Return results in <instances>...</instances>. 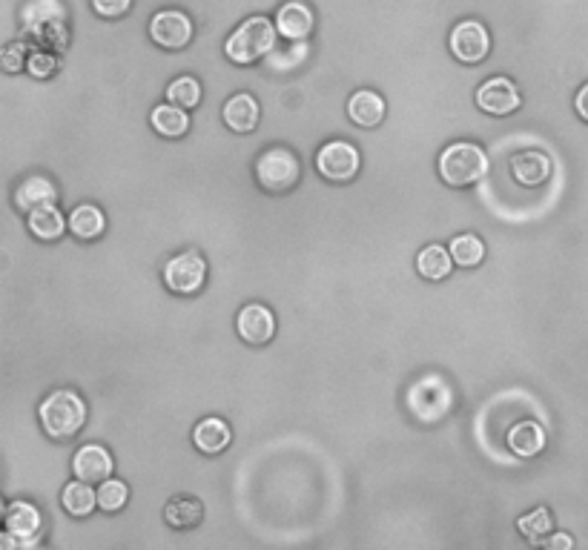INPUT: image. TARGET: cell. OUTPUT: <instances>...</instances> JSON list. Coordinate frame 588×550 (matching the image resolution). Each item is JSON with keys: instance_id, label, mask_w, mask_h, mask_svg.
<instances>
[{"instance_id": "1", "label": "cell", "mask_w": 588, "mask_h": 550, "mask_svg": "<svg viewBox=\"0 0 588 550\" xmlns=\"http://www.w3.org/2000/svg\"><path fill=\"white\" fill-rule=\"evenodd\" d=\"M23 35L38 46L64 52L69 46L66 6L61 0H29L21 12Z\"/></svg>"}, {"instance_id": "27", "label": "cell", "mask_w": 588, "mask_h": 550, "mask_svg": "<svg viewBox=\"0 0 588 550\" xmlns=\"http://www.w3.org/2000/svg\"><path fill=\"white\" fill-rule=\"evenodd\" d=\"M448 253H451V261H454L457 267L471 270V267H480L482 261H485V244H482L480 235L462 233L451 241Z\"/></svg>"}, {"instance_id": "8", "label": "cell", "mask_w": 588, "mask_h": 550, "mask_svg": "<svg viewBox=\"0 0 588 550\" xmlns=\"http://www.w3.org/2000/svg\"><path fill=\"white\" fill-rule=\"evenodd\" d=\"M207 281V261L201 253H178L164 267V284L178 296H193Z\"/></svg>"}, {"instance_id": "33", "label": "cell", "mask_w": 588, "mask_h": 550, "mask_svg": "<svg viewBox=\"0 0 588 550\" xmlns=\"http://www.w3.org/2000/svg\"><path fill=\"white\" fill-rule=\"evenodd\" d=\"M26 58H29L26 43L23 41L6 43V46L0 49V69H3V72H9V75H18V72L26 69Z\"/></svg>"}, {"instance_id": "35", "label": "cell", "mask_w": 588, "mask_h": 550, "mask_svg": "<svg viewBox=\"0 0 588 550\" xmlns=\"http://www.w3.org/2000/svg\"><path fill=\"white\" fill-rule=\"evenodd\" d=\"M545 550H571L574 548V539L566 536V533H557V536H551V539H543L540 542Z\"/></svg>"}, {"instance_id": "3", "label": "cell", "mask_w": 588, "mask_h": 550, "mask_svg": "<svg viewBox=\"0 0 588 550\" xmlns=\"http://www.w3.org/2000/svg\"><path fill=\"white\" fill-rule=\"evenodd\" d=\"M273 49H276V26L270 23V18H262V15L247 18L224 43V55L239 66L262 61L264 55H270Z\"/></svg>"}, {"instance_id": "16", "label": "cell", "mask_w": 588, "mask_h": 550, "mask_svg": "<svg viewBox=\"0 0 588 550\" xmlns=\"http://www.w3.org/2000/svg\"><path fill=\"white\" fill-rule=\"evenodd\" d=\"M511 175L523 187H540L551 178V158L545 152H537V149L520 152L511 161Z\"/></svg>"}, {"instance_id": "11", "label": "cell", "mask_w": 588, "mask_h": 550, "mask_svg": "<svg viewBox=\"0 0 588 550\" xmlns=\"http://www.w3.org/2000/svg\"><path fill=\"white\" fill-rule=\"evenodd\" d=\"M150 38L161 49H170V52L184 49L193 41V21L178 9H164V12L153 15V21H150Z\"/></svg>"}, {"instance_id": "20", "label": "cell", "mask_w": 588, "mask_h": 550, "mask_svg": "<svg viewBox=\"0 0 588 550\" xmlns=\"http://www.w3.org/2000/svg\"><path fill=\"white\" fill-rule=\"evenodd\" d=\"M58 198V190L49 178H41V175H32L26 178L21 187L15 190V207L21 212H32L35 207H46V204H55Z\"/></svg>"}, {"instance_id": "17", "label": "cell", "mask_w": 588, "mask_h": 550, "mask_svg": "<svg viewBox=\"0 0 588 550\" xmlns=\"http://www.w3.org/2000/svg\"><path fill=\"white\" fill-rule=\"evenodd\" d=\"M348 118L362 129L379 127L385 121V101H382V95L371 92V89L353 92L348 101Z\"/></svg>"}, {"instance_id": "32", "label": "cell", "mask_w": 588, "mask_h": 550, "mask_svg": "<svg viewBox=\"0 0 588 550\" xmlns=\"http://www.w3.org/2000/svg\"><path fill=\"white\" fill-rule=\"evenodd\" d=\"M26 72H29L35 81H49V78H55V72H58V58H55L52 52H46V49L29 52V58H26Z\"/></svg>"}, {"instance_id": "34", "label": "cell", "mask_w": 588, "mask_h": 550, "mask_svg": "<svg viewBox=\"0 0 588 550\" xmlns=\"http://www.w3.org/2000/svg\"><path fill=\"white\" fill-rule=\"evenodd\" d=\"M92 9H95L101 18L115 21V18H124V15L130 12L132 0H92Z\"/></svg>"}, {"instance_id": "13", "label": "cell", "mask_w": 588, "mask_h": 550, "mask_svg": "<svg viewBox=\"0 0 588 550\" xmlns=\"http://www.w3.org/2000/svg\"><path fill=\"white\" fill-rule=\"evenodd\" d=\"M236 330H239L241 341L259 347L276 336V316L264 304H247L236 318Z\"/></svg>"}, {"instance_id": "26", "label": "cell", "mask_w": 588, "mask_h": 550, "mask_svg": "<svg viewBox=\"0 0 588 550\" xmlns=\"http://www.w3.org/2000/svg\"><path fill=\"white\" fill-rule=\"evenodd\" d=\"M451 267H454L451 253H448L442 244H428L422 253L416 255V270H419L422 278H428V281H442V278H448V275H451Z\"/></svg>"}, {"instance_id": "30", "label": "cell", "mask_w": 588, "mask_h": 550, "mask_svg": "<svg viewBox=\"0 0 588 550\" xmlns=\"http://www.w3.org/2000/svg\"><path fill=\"white\" fill-rule=\"evenodd\" d=\"M517 528H520V533H523L528 542L540 545L545 536L551 533L554 522H551V513H548V508H537V510H531V513H525V516H520Z\"/></svg>"}, {"instance_id": "21", "label": "cell", "mask_w": 588, "mask_h": 550, "mask_svg": "<svg viewBox=\"0 0 588 550\" xmlns=\"http://www.w3.org/2000/svg\"><path fill=\"white\" fill-rule=\"evenodd\" d=\"M66 230L75 235V238H81V241H95V238H101L104 230H107L104 212L98 210L95 204H81V207H75L72 215H69Z\"/></svg>"}, {"instance_id": "19", "label": "cell", "mask_w": 588, "mask_h": 550, "mask_svg": "<svg viewBox=\"0 0 588 550\" xmlns=\"http://www.w3.org/2000/svg\"><path fill=\"white\" fill-rule=\"evenodd\" d=\"M230 442H233L230 424L224 422V419H216V416L201 419V422L196 424V430H193V445H196L201 453H207V456L224 453V450L230 447Z\"/></svg>"}, {"instance_id": "6", "label": "cell", "mask_w": 588, "mask_h": 550, "mask_svg": "<svg viewBox=\"0 0 588 550\" xmlns=\"http://www.w3.org/2000/svg\"><path fill=\"white\" fill-rule=\"evenodd\" d=\"M299 158L284 147H273L259 155L256 161V181L264 192L282 195L299 184Z\"/></svg>"}, {"instance_id": "18", "label": "cell", "mask_w": 588, "mask_h": 550, "mask_svg": "<svg viewBox=\"0 0 588 550\" xmlns=\"http://www.w3.org/2000/svg\"><path fill=\"white\" fill-rule=\"evenodd\" d=\"M259 118H262L259 101L253 95H247V92L233 95L224 104V124L233 129V132H239V135H247V132H253V129L259 127Z\"/></svg>"}, {"instance_id": "36", "label": "cell", "mask_w": 588, "mask_h": 550, "mask_svg": "<svg viewBox=\"0 0 588 550\" xmlns=\"http://www.w3.org/2000/svg\"><path fill=\"white\" fill-rule=\"evenodd\" d=\"M574 109H577V115H580V118L588 124V84L577 92V98H574Z\"/></svg>"}, {"instance_id": "31", "label": "cell", "mask_w": 588, "mask_h": 550, "mask_svg": "<svg viewBox=\"0 0 588 550\" xmlns=\"http://www.w3.org/2000/svg\"><path fill=\"white\" fill-rule=\"evenodd\" d=\"M127 499H130V487L124 485V482H118V479H104L101 487H98V493H95V502H98V508L107 510V513H118V510L127 505Z\"/></svg>"}, {"instance_id": "25", "label": "cell", "mask_w": 588, "mask_h": 550, "mask_svg": "<svg viewBox=\"0 0 588 550\" xmlns=\"http://www.w3.org/2000/svg\"><path fill=\"white\" fill-rule=\"evenodd\" d=\"M164 519H167V525H173L178 530L198 528L201 519H204V505L193 496H175L164 508Z\"/></svg>"}, {"instance_id": "22", "label": "cell", "mask_w": 588, "mask_h": 550, "mask_svg": "<svg viewBox=\"0 0 588 550\" xmlns=\"http://www.w3.org/2000/svg\"><path fill=\"white\" fill-rule=\"evenodd\" d=\"M508 447H511V453H517L523 459H534V456L543 453L545 430L537 422L514 424L511 433H508Z\"/></svg>"}, {"instance_id": "24", "label": "cell", "mask_w": 588, "mask_h": 550, "mask_svg": "<svg viewBox=\"0 0 588 550\" xmlns=\"http://www.w3.org/2000/svg\"><path fill=\"white\" fill-rule=\"evenodd\" d=\"M29 230H32L35 238H41V241H58L66 233L64 212L58 210L55 204L35 207V210L29 212Z\"/></svg>"}, {"instance_id": "10", "label": "cell", "mask_w": 588, "mask_h": 550, "mask_svg": "<svg viewBox=\"0 0 588 550\" xmlns=\"http://www.w3.org/2000/svg\"><path fill=\"white\" fill-rule=\"evenodd\" d=\"M520 104H523V95H520V89H517V84L511 78L497 75V78H488L477 89V106H480L482 112H488V115L505 118L511 112H517Z\"/></svg>"}, {"instance_id": "7", "label": "cell", "mask_w": 588, "mask_h": 550, "mask_svg": "<svg viewBox=\"0 0 588 550\" xmlns=\"http://www.w3.org/2000/svg\"><path fill=\"white\" fill-rule=\"evenodd\" d=\"M359 167H362V155L348 141H330L316 155V170H319L322 178L333 181V184H348V181H353Z\"/></svg>"}, {"instance_id": "15", "label": "cell", "mask_w": 588, "mask_h": 550, "mask_svg": "<svg viewBox=\"0 0 588 550\" xmlns=\"http://www.w3.org/2000/svg\"><path fill=\"white\" fill-rule=\"evenodd\" d=\"M313 12H310V6L302 3V0H290V3H284L282 9H279V15H276V35H282L287 41H305L307 35L313 32Z\"/></svg>"}, {"instance_id": "23", "label": "cell", "mask_w": 588, "mask_h": 550, "mask_svg": "<svg viewBox=\"0 0 588 550\" xmlns=\"http://www.w3.org/2000/svg\"><path fill=\"white\" fill-rule=\"evenodd\" d=\"M150 124L161 138H181L190 129V115L187 109L175 104H161L150 112Z\"/></svg>"}, {"instance_id": "14", "label": "cell", "mask_w": 588, "mask_h": 550, "mask_svg": "<svg viewBox=\"0 0 588 550\" xmlns=\"http://www.w3.org/2000/svg\"><path fill=\"white\" fill-rule=\"evenodd\" d=\"M112 456H109L107 447L101 445H84L78 453H75V459H72V473H75V479H81V482H104L112 476Z\"/></svg>"}, {"instance_id": "2", "label": "cell", "mask_w": 588, "mask_h": 550, "mask_svg": "<svg viewBox=\"0 0 588 550\" xmlns=\"http://www.w3.org/2000/svg\"><path fill=\"white\" fill-rule=\"evenodd\" d=\"M38 419L49 439H72L87 424V402L75 390H55L41 402Z\"/></svg>"}, {"instance_id": "4", "label": "cell", "mask_w": 588, "mask_h": 550, "mask_svg": "<svg viewBox=\"0 0 588 550\" xmlns=\"http://www.w3.org/2000/svg\"><path fill=\"white\" fill-rule=\"evenodd\" d=\"M485 172H488V155L477 144L459 141L439 155V175L451 187H471L485 178Z\"/></svg>"}, {"instance_id": "9", "label": "cell", "mask_w": 588, "mask_h": 550, "mask_svg": "<svg viewBox=\"0 0 588 550\" xmlns=\"http://www.w3.org/2000/svg\"><path fill=\"white\" fill-rule=\"evenodd\" d=\"M448 43L459 64H482L491 52V35L480 21L457 23Z\"/></svg>"}, {"instance_id": "29", "label": "cell", "mask_w": 588, "mask_h": 550, "mask_svg": "<svg viewBox=\"0 0 588 550\" xmlns=\"http://www.w3.org/2000/svg\"><path fill=\"white\" fill-rule=\"evenodd\" d=\"M167 101L175 106H181V109H193V106L201 104V84H198L196 78H190V75H181V78H175L173 84L167 86Z\"/></svg>"}, {"instance_id": "5", "label": "cell", "mask_w": 588, "mask_h": 550, "mask_svg": "<svg viewBox=\"0 0 588 550\" xmlns=\"http://www.w3.org/2000/svg\"><path fill=\"white\" fill-rule=\"evenodd\" d=\"M408 410L422 424L442 422L454 410V390L442 376H422L408 390Z\"/></svg>"}, {"instance_id": "12", "label": "cell", "mask_w": 588, "mask_h": 550, "mask_svg": "<svg viewBox=\"0 0 588 550\" xmlns=\"http://www.w3.org/2000/svg\"><path fill=\"white\" fill-rule=\"evenodd\" d=\"M3 525H6V533L12 536L15 545L26 548V545L38 542L35 536L41 530V513L29 502H12L9 508L3 510Z\"/></svg>"}, {"instance_id": "28", "label": "cell", "mask_w": 588, "mask_h": 550, "mask_svg": "<svg viewBox=\"0 0 588 550\" xmlns=\"http://www.w3.org/2000/svg\"><path fill=\"white\" fill-rule=\"evenodd\" d=\"M61 502H64V510L69 516H75V519H84L89 516L92 510L98 508V502H95V490L89 487V482H69L64 487V493H61Z\"/></svg>"}]
</instances>
